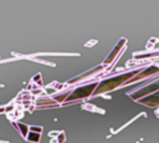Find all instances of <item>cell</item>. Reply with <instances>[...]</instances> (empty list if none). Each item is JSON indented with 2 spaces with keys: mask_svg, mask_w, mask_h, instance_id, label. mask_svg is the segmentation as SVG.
Here are the masks:
<instances>
[{
  "mask_svg": "<svg viewBox=\"0 0 159 143\" xmlns=\"http://www.w3.org/2000/svg\"><path fill=\"white\" fill-rule=\"evenodd\" d=\"M92 88H94V85L78 88V90H76V91L68 97V99H75V98H78V97H80V98H81V97H86V96H88V95L92 92Z\"/></svg>",
  "mask_w": 159,
  "mask_h": 143,
  "instance_id": "cell-2",
  "label": "cell"
},
{
  "mask_svg": "<svg viewBox=\"0 0 159 143\" xmlns=\"http://www.w3.org/2000/svg\"><path fill=\"white\" fill-rule=\"evenodd\" d=\"M127 77H129V75L122 76V77H117V78H112V80H109V81H106V82H103V83L98 87L97 92H102V91H106V90H111V88H113L114 86H117L119 82H122L123 78H127Z\"/></svg>",
  "mask_w": 159,
  "mask_h": 143,
  "instance_id": "cell-1",
  "label": "cell"
}]
</instances>
